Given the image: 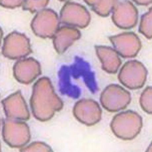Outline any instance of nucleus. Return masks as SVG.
I'll return each mask as SVG.
<instances>
[{
	"label": "nucleus",
	"mask_w": 152,
	"mask_h": 152,
	"mask_svg": "<svg viewBox=\"0 0 152 152\" xmlns=\"http://www.w3.org/2000/svg\"><path fill=\"white\" fill-rule=\"evenodd\" d=\"M34 112L42 121L50 119L62 108V102L56 94L50 80L41 78L35 85L31 101Z\"/></svg>",
	"instance_id": "nucleus-1"
},
{
	"label": "nucleus",
	"mask_w": 152,
	"mask_h": 152,
	"mask_svg": "<svg viewBox=\"0 0 152 152\" xmlns=\"http://www.w3.org/2000/svg\"><path fill=\"white\" fill-rule=\"evenodd\" d=\"M142 127V117L133 111L128 110L114 117L110 124L113 132L118 138L131 140L141 132Z\"/></svg>",
	"instance_id": "nucleus-2"
},
{
	"label": "nucleus",
	"mask_w": 152,
	"mask_h": 152,
	"mask_svg": "<svg viewBox=\"0 0 152 152\" xmlns=\"http://www.w3.org/2000/svg\"><path fill=\"white\" fill-rule=\"evenodd\" d=\"M100 100L104 109L110 112L124 110L130 103V93L118 84L107 86L101 93Z\"/></svg>",
	"instance_id": "nucleus-3"
},
{
	"label": "nucleus",
	"mask_w": 152,
	"mask_h": 152,
	"mask_svg": "<svg viewBox=\"0 0 152 152\" xmlns=\"http://www.w3.org/2000/svg\"><path fill=\"white\" fill-rule=\"evenodd\" d=\"M147 71L142 64L137 61L126 63L119 73L118 79L124 86L131 90L141 88L147 80Z\"/></svg>",
	"instance_id": "nucleus-4"
},
{
	"label": "nucleus",
	"mask_w": 152,
	"mask_h": 152,
	"mask_svg": "<svg viewBox=\"0 0 152 152\" xmlns=\"http://www.w3.org/2000/svg\"><path fill=\"white\" fill-rule=\"evenodd\" d=\"M59 26V20L57 13L49 9L39 11L31 24L35 34L43 39L53 38Z\"/></svg>",
	"instance_id": "nucleus-5"
},
{
	"label": "nucleus",
	"mask_w": 152,
	"mask_h": 152,
	"mask_svg": "<svg viewBox=\"0 0 152 152\" xmlns=\"http://www.w3.org/2000/svg\"><path fill=\"white\" fill-rule=\"evenodd\" d=\"M31 52L30 40L25 34L14 31L4 38L2 53L5 57L12 60L19 59Z\"/></svg>",
	"instance_id": "nucleus-6"
},
{
	"label": "nucleus",
	"mask_w": 152,
	"mask_h": 152,
	"mask_svg": "<svg viewBox=\"0 0 152 152\" xmlns=\"http://www.w3.org/2000/svg\"><path fill=\"white\" fill-rule=\"evenodd\" d=\"M74 114L79 121L90 126L100 121L102 110L97 102L92 99H83L75 104Z\"/></svg>",
	"instance_id": "nucleus-7"
},
{
	"label": "nucleus",
	"mask_w": 152,
	"mask_h": 152,
	"mask_svg": "<svg viewBox=\"0 0 152 152\" xmlns=\"http://www.w3.org/2000/svg\"><path fill=\"white\" fill-rule=\"evenodd\" d=\"M60 19L63 24L83 28L89 24L90 16L88 12L82 6L68 2L61 10Z\"/></svg>",
	"instance_id": "nucleus-8"
},
{
	"label": "nucleus",
	"mask_w": 152,
	"mask_h": 152,
	"mask_svg": "<svg viewBox=\"0 0 152 152\" xmlns=\"http://www.w3.org/2000/svg\"><path fill=\"white\" fill-rule=\"evenodd\" d=\"M110 39L117 52L124 58L135 57L141 48L138 37L132 33L111 37Z\"/></svg>",
	"instance_id": "nucleus-9"
},
{
	"label": "nucleus",
	"mask_w": 152,
	"mask_h": 152,
	"mask_svg": "<svg viewBox=\"0 0 152 152\" xmlns=\"http://www.w3.org/2000/svg\"><path fill=\"white\" fill-rule=\"evenodd\" d=\"M14 77L23 83H29L41 74L39 63L36 60L29 58L19 60L13 68Z\"/></svg>",
	"instance_id": "nucleus-10"
},
{
	"label": "nucleus",
	"mask_w": 152,
	"mask_h": 152,
	"mask_svg": "<svg viewBox=\"0 0 152 152\" xmlns=\"http://www.w3.org/2000/svg\"><path fill=\"white\" fill-rule=\"evenodd\" d=\"M80 36V31L74 28L65 26L58 29L53 37L55 50L59 54L64 53Z\"/></svg>",
	"instance_id": "nucleus-11"
},
{
	"label": "nucleus",
	"mask_w": 152,
	"mask_h": 152,
	"mask_svg": "<svg viewBox=\"0 0 152 152\" xmlns=\"http://www.w3.org/2000/svg\"><path fill=\"white\" fill-rule=\"evenodd\" d=\"M96 53L102 64V68L110 74H115L121 63L117 52L108 47L97 46Z\"/></svg>",
	"instance_id": "nucleus-12"
},
{
	"label": "nucleus",
	"mask_w": 152,
	"mask_h": 152,
	"mask_svg": "<svg viewBox=\"0 0 152 152\" xmlns=\"http://www.w3.org/2000/svg\"><path fill=\"white\" fill-rule=\"evenodd\" d=\"M86 4L99 15L106 16L109 15L113 8L115 2L112 1H86Z\"/></svg>",
	"instance_id": "nucleus-13"
},
{
	"label": "nucleus",
	"mask_w": 152,
	"mask_h": 152,
	"mask_svg": "<svg viewBox=\"0 0 152 152\" xmlns=\"http://www.w3.org/2000/svg\"><path fill=\"white\" fill-rule=\"evenodd\" d=\"M152 87H147L142 92L140 102L142 109L149 114L152 113Z\"/></svg>",
	"instance_id": "nucleus-14"
},
{
	"label": "nucleus",
	"mask_w": 152,
	"mask_h": 152,
	"mask_svg": "<svg viewBox=\"0 0 152 152\" xmlns=\"http://www.w3.org/2000/svg\"><path fill=\"white\" fill-rule=\"evenodd\" d=\"M49 1H24L22 5L23 10H28L31 13L42 10L49 3Z\"/></svg>",
	"instance_id": "nucleus-15"
},
{
	"label": "nucleus",
	"mask_w": 152,
	"mask_h": 152,
	"mask_svg": "<svg viewBox=\"0 0 152 152\" xmlns=\"http://www.w3.org/2000/svg\"><path fill=\"white\" fill-rule=\"evenodd\" d=\"M24 1H9V0H1L0 4L2 7L8 8H14L19 7L22 5Z\"/></svg>",
	"instance_id": "nucleus-16"
}]
</instances>
